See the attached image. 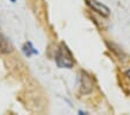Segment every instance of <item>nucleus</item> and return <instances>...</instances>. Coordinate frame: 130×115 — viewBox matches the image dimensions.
Listing matches in <instances>:
<instances>
[{
	"mask_svg": "<svg viewBox=\"0 0 130 115\" xmlns=\"http://www.w3.org/2000/svg\"><path fill=\"white\" fill-rule=\"evenodd\" d=\"M56 62H57V65L59 66V68L70 69L74 65L73 56L65 43H62L59 45V48H58L57 56H56Z\"/></svg>",
	"mask_w": 130,
	"mask_h": 115,
	"instance_id": "obj_1",
	"label": "nucleus"
},
{
	"mask_svg": "<svg viewBox=\"0 0 130 115\" xmlns=\"http://www.w3.org/2000/svg\"><path fill=\"white\" fill-rule=\"evenodd\" d=\"M93 90V80L88 73L81 71L80 73V91L83 94H88Z\"/></svg>",
	"mask_w": 130,
	"mask_h": 115,
	"instance_id": "obj_2",
	"label": "nucleus"
},
{
	"mask_svg": "<svg viewBox=\"0 0 130 115\" xmlns=\"http://www.w3.org/2000/svg\"><path fill=\"white\" fill-rule=\"evenodd\" d=\"M86 3L93 11L99 13L100 15H102V17H108L109 15V8L107 6L103 5V4L99 3L98 0H86Z\"/></svg>",
	"mask_w": 130,
	"mask_h": 115,
	"instance_id": "obj_3",
	"label": "nucleus"
},
{
	"mask_svg": "<svg viewBox=\"0 0 130 115\" xmlns=\"http://www.w3.org/2000/svg\"><path fill=\"white\" fill-rule=\"evenodd\" d=\"M13 51V45L6 36L0 34V54H9Z\"/></svg>",
	"mask_w": 130,
	"mask_h": 115,
	"instance_id": "obj_4",
	"label": "nucleus"
},
{
	"mask_svg": "<svg viewBox=\"0 0 130 115\" xmlns=\"http://www.w3.org/2000/svg\"><path fill=\"white\" fill-rule=\"evenodd\" d=\"M125 74H127V77H128V78H129V79H130V70H128V71L125 72Z\"/></svg>",
	"mask_w": 130,
	"mask_h": 115,
	"instance_id": "obj_5",
	"label": "nucleus"
},
{
	"mask_svg": "<svg viewBox=\"0 0 130 115\" xmlns=\"http://www.w3.org/2000/svg\"><path fill=\"white\" fill-rule=\"evenodd\" d=\"M11 1H15V0H11Z\"/></svg>",
	"mask_w": 130,
	"mask_h": 115,
	"instance_id": "obj_6",
	"label": "nucleus"
}]
</instances>
